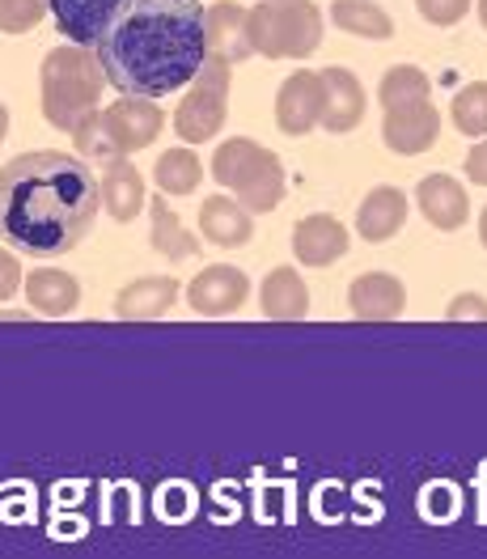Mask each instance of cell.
<instances>
[{
    "label": "cell",
    "mask_w": 487,
    "mask_h": 559,
    "mask_svg": "<svg viewBox=\"0 0 487 559\" xmlns=\"http://www.w3.org/2000/svg\"><path fill=\"white\" fill-rule=\"evenodd\" d=\"M103 209L94 170L56 148L22 153L0 166V234L31 254H64Z\"/></svg>",
    "instance_id": "cell-1"
},
{
    "label": "cell",
    "mask_w": 487,
    "mask_h": 559,
    "mask_svg": "<svg viewBox=\"0 0 487 559\" xmlns=\"http://www.w3.org/2000/svg\"><path fill=\"white\" fill-rule=\"evenodd\" d=\"M209 60L200 0H132L98 43L103 76L123 98H166Z\"/></svg>",
    "instance_id": "cell-2"
},
{
    "label": "cell",
    "mask_w": 487,
    "mask_h": 559,
    "mask_svg": "<svg viewBox=\"0 0 487 559\" xmlns=\"http://www.w3.org/2000/svg\"><path fill=\"white\" fill-rule=\"evenodd\" d=\"M38 81H43V115H47V123L60 128V132H72L85 115L98 110L106 76L98 56H90L85 47H56V51H47Z\"/></svg>",
    "instance_id": "cell-3"
},
{
    "label": "cell",
    "mask_w": 487,
    "mask_h": 559,
    "mask_svg": "<svg viewBox=\"0 0 487 559\" xmlns=\"http://www.w3.org/2000/svg\"><path fill=\"white\" fill-rule=\"evenodd\" d=\"M212 178L238 195L246 212H272L284 200V166L272 148L259 140L234 136L216 144L212 153Z\"/></svg>",
    "instance_id": "cell-4"
},
{
    "label": "cell",
    "mask_w": 487,
    "mask_h": 559,
    "mask_svg": "<svg viewBox=\"0 0 487 559\" xmlns=\"http://www.w3.org/2000/svg\"><path fill=\"white\" fill-rule=\"evenodd\" d=\"M246 35L268 60H306L322 43V13L313 0H259L246 9Z\"/></svg>",
    "instance_id": "cell-5"
},
{
    "label": "cell",
    "mask_w": 487,
    "mask_h": 559,
    "mask_svg": "<svg viewBox=\"0 0 487 559\" xmlns=\"http://www.w3.org/2000/svg\"><path fill=\"white\" fill-rule=\"evenodd\" d=\"M229 76L234 69L225 60H204L200 76L191 81L187 98L175 110V132L187 144H204L221 132V123L229 115Z\"/></svg>",
    "instance_id": "cell-6"
},
{
    "label": "cell",
    "mask_w": 487,
    "mask_h": 559,
    "mask_svg": "<svg viewBox=\"0 0 487 559\" xmlns=\"http://www.w3.org/2000/svg\"><path fill=\"white\" fill-rule=\"evenodd\" d=\"M103 128L110 144H115V153L132 157V153L149 148L153 140L162 136L166 115H162V106L149 103V98H119V103H110L103 110Z\"/></svg>",
    "instance_id": "cell-7"
},
{
    "label": "cell",
    "mask_w": 487,
    "mask_h": 559,
    "mask_svg": "<svg viewBox=\"0 0 487 559\" xmlns=\"http://www.w3.org/2000/svg\"><path fill=\"white\" fill-rule=\"evenodd\" d=\"M246 297H250V276L242 267H229V263H212L200 276L187 284V301L191 310L204 318H225L234 310H242Z\"/></svg>",
    "instance_id": "cell-8"
},
{
    "label": "cell",
    "mask_w": 487,
    "mask_h": 559,
    "mask_svg": "<svg viewBox=\"0 0 487 559\" xmlns=\"http://www.w3.org/2000/svg\"><path fill=\"white\" fill-rule=\"evenodd\" d=\"M441 136V110L432 106V98L424 103H407L385 110L382 119V140L390 153H403V157H416V153H428Z\"/></svg>",
    "instance_id": "cell-9"
},
{
    "label": "cell",
    "mask_w": 487,
    "mask_h": 559,
    "mask_svg": "<svg viewBox=\"0 0 487 559\" xmlns=\"http://www.w3.org/2000/svg\"><path fill=\"white\" fill-rule=\"evenodd\" d=\"M322 123V76L310 69L293 72L276 94V128L284 136H306Z\"/></svg>",
    "instance_id": "cell-10"
},
{
    "label": "cell",
    "mask_w": 487,
    "mask_h": 559,
    "mask_svg": "<svg viewBox=\"0 0 487 559\" xmlns=\"http://www.w3.org/2000/svg\"><path fill=\"white\" fill-rule=\"evenodd\" d=\"M132 0H51V13L72 47H98Z\"/></svg>",
    "instance_id": "cell-11"
},
{
    "label": "cell",
    "mask_w": 487,
    "mask_h": 559,
    "mask_svg": "<svg viewBox=\"0 0 487 559\" xmlns=\"http://www.w3.org/2000/svg\"><path fill=\"white\" fill-rule=\"evenodd\" d=\"M352 246V234L344 229L340 216L331 212H313L293 225V254L306 267H331L335 259H344Z\"/></svg>",
    "instance_id": "cell-12"
},
{
    "label": "cell",
    "mask_w": 487,
    "mask_h": 559,
    "mask_svg": "<svg viewBox=\"0 0 487 559\" xmlns=\"http://www.w3.org/2000/svg\"><path fill=\"white\" fill-rule=\"evenodd\" d=\"M318 76H322V128L344 136V132H352L365 119V106H369L365 85L356 81V72L340 69V64L322 69Z\"/></svg>",
    "instance_id": "cell-13"
},
{
    "label": "cell",
    "mask_w": 487,
    "mask_h": 559,
    "mask_svg": "<svg viewBox=\"0 0 487 559\" xmlns=\"http://www.w3.org/2000/svg\"><path fill=\"white\" fill-rule=\"evenodd\" d=\"M416 204H419V212H424V221H428L432 229H441V234H453V229H462V225H466V216H471L466 187H462L458 178H450V175L419 178Z\"/></svg>",
    "instance_id": "cell-14"
},
{
    "label": "cell",
    "mask_w": 487,
    "mask_h": 559,
    "mask_svg": "<svg viewBox=\"0 0 487 559\" xmlns=\"http://www.w3.org/2000/svg\"><path fill=\"white\" fill-rule=\"evenodd\" d=\"M204 43H209V60H225L229 69L242 64L250 51V35H246V9L242 4H212L204 13Z\"/></svg>",
    "instance_id": "cell-15"
},
{
    "label": "cell",
    "mask_w": 487,
    "mask_h": 559,
    "mask_svg": "<svg viewBox=\"0 0 487 559\" xmlns=\"http://www.w3.org/2000/svg\"><path fill=\"white\" fill-rule=\"evenodd\" d=\"M348 301L356 318H365V322H390V318L403 314L407 288H403V280L390 276V272H365V276L352 280Z\"/></svg>",
    "instance_id": "cell-16"
},
{
    "label": "cell",
    "mask_w": 487,
    "mask_h": 559,
    "mask_svg": "<svg viewBox=\"0 0 487 559\" xmlns=\"http://www.w3.org/2000/svg\"><path fill=\"white\" fill-rule=\"evenodd\" d=\"M407 225V195L399 187H373L356 209V234L365 242H390Z\"/></svg>",
    "instance_id": "cell-17"
},
{
    "label": "cell",
    "mask_w": 487,
    "mask_h": 559,
    "mask_svg": "<svg viewBox=\"0 0 487 559\" xmlns=\"http://www.w3.org/2000/svg\"><path fill=\"white\" fill-rule=\"evenodd\" d=\"M178 301V280L175 276H140L119 288L115 297V314L123 322H149V318L170 314Z\"/></svg>",
    "instance_id": "cell-18"
},
{
    "label": "cell",
    "mask_w": 487,
    "mask_h": 559,
    "mask_svg": "<svg viewBox=\"0 0 487 559\" xmlns=\"http://www.w3.org/2000/svg\"><path fill=\"white\" fill-rule=\"evenodd\" d=\"M98 191H103V209L110 212L115 221H136L140 209L149 204V195H144V178H140V170L128 162V157L103 166Z\"/></svg>",
    "instance_id": "cell-19"
},
{
    "label": "cell",
    "mask_w": 487,
    "mask_h": 559,
    "mask_svg": "<svg viewBox=\"0 0 487 559\" xmlns=\"http://www.w3.org/2000/svg\"><path fill=\"white\" fill-rule=\"evenodd\" d=\"M259 301H263V314L276 322H297L310 314V288L297 276V267H272L259 288Z\"/></svg>",
    "instance_id": "cell-20"
},
{
    "label": "cell",
    "mask_w": 487,
    "mask_h": 559,
    "mask_svg": "<svg viewBox=\"0 0 487 559\" xmlns=\"http://www.w3.org/2000/svg\"><path fill=\"white\" fill-rule=\"evenodd\" d=\"M26 301L31 310L47 318H64L81 306V284L69 272H56V267H38L26 280Z\"/></svg>",
    "instance_id": "cell-21"
},
{
    "label": "cell",
    "mask_w": 487,
    "mask_h": 559,
    "mask_svg": "<svg viewBox=\"0 0 487 559\" xmlns=\"http://www.w3.org/2000/svg\"><path fill=\"white\" fill-rule=\"evenodd\" d=\"M200 229H204V238L212 246H246L250 242V234H254V225H250V212L238 204V200H229V195H212L200 204Z\"/></svg>",
    "instance_id": "cell-22"
},
{
    "label": "cell",
    "mask_w": 487,
    "mask_h": 559,
    "mask_svg": "<svg viewBox=\"0 0 487 559\" xmlns=\"http://www.w3.org/2000/svg\"><path fill=\"white\" fill-rule=\"evenodd\" d=\"M331 17H335L340 31H348L356 38H378V43H385V38L394 35L390 13L378 9L373 0H335L331 4Z\"/></svg>",
    "instance_id": "cell-23"
},
{
    "label": "cell",
    "mask_w": 487,
    "mask_h": 559,
    "mask_svg": "<svg viewBox=\"0 0 487 559\" xmlns=\"http://www.w3.org/2000/svg\"><path fill=\"white\" fill-rule=\"evenodd\" d=\"M200 178H204V162L191 148H170L153 166V182L162 187V195H191Z\"/></svg>",
    "instance_id": "cell-24"
},
{
    "label": "cell",
    "mask_w": 487,
    "mask_h": 559,
    "mask_svg": "<svg viewBox=\"0 0 487 559\" xmlns=\"http://www.w3.org/2000/svg\"><path fill=\"white\" fill-rule=\"evenodd\" d=\"M149 216H153V246H157V254H166L170 263L178 259H191L200 242L187 234V225L178 221V212H170L166 200H149Z\"/></svg>",
    "instance_id": "cell-25"
},
{
    "label": "cell",
    "mask_w": 487,
    "mask_h": 559,
    "mask_svg": "<svg viewBox=\"0 0 487 559\" xmlns=\"http://www.w3.org/2000/svg\"><path fill=\"white\" fill-rule=\"evenodd\" d=\"M450 119L462 136L487 140V81H471V85H462L453 94Z\"/></svg>",
    "instance_id": "cell-26"
},
{
    "label": "cell",
    "mask_w": 487,
    "mask_h": 559,
    "mask_svg": "<svg viewBox=\"0 0 487 559\" xmlns=\"http://www.w3.org/2000/svg\"><path fill=\"white\" fill-rule=\"evenodd\" d=\"M424 98H432V85H428V76H424L416 64H399V69H390L382 76V85H378V103H382V110H394V106H407V103H424Z\"/></svg>",
    "instance_id": "cell-27"
},
{
    "label": "cell",
    "mask_w": 487,
    "mask_h": 559,
    "mask_svg": "<svg viewBox=\"0 0 487 559\" xmlns=\"http://www.w3.org/2000/svg\"><path fill=\"white\" fill-rule=\"evenodd\" d=\"M72 140H76V153H81V162H103V166H110V162H123V157L115 153L110 136H106L103 110L85 115V119H81V123L72 128Z\"/></svg>",
    "instance_id": "cell-28"
},
{
    "label": "cell",
    "mask_w": 487,
    "mask_h": 559,
    "mask_svg": "<svg viewBox=\"0 0 487 559\" xmlns=\"http://www.w3.org/2000/svg\"><path fill=\"white\" fill-rule=\"evenodd\" d=\"M51 0H0V31L4 35H26L43 22Z\"/></svg>",
    "instance_id": "cell-29"
},
{
    "label": "cell",
    "mask_w": 487,
    "mask_h": 559,
    "mask_svg": "<svg viewBox=\"0 0 487 559\" xmlns=\"http://www.w3.org/2000/svg\"><path fill=\"white\" fill-rule=\"evenodd\" d=\"M419 17L432 22V26H458L471 9V0H416Z\"/></svg>",
    "instance_id": "cell-30"
},
{
    "label": "cell",
    "mask_w": 487,
    "mask_h": 559,
    "mask_svg": "<svg viewBox=\"0 0 487 559\" xmlns=\"http://www.w3.org/2000/svg\"><path fill=\"white\" fill-rule=\"evenodd\" d=\"M446 318H450V322H462V318H479V322H487V297H479V293H462V297H453L450 301Z\"/></svg>",
    "instance_id": "cell-31"
},
{
    "label": "cell",
    "mask_w": 487,
    "mask_h": 559,
    "mask_svg": "<svg viewBox=\"0 0 487 559\" xmlns=\"http://www.w3.org/2000/svg\"><path fill=\"white\" fill-rule=\"evenodd\" d=\"M17 288H22V263L9 250H0V301H9Z\"/></svg>",
    "instance_id": "cell-32"
},
{
    "label": "cell",
    "mask_w": 487,
    "mask_h": 559,
    "mask_svg": "<svg viewBox=\"0 0 487 559\" xmlns=\"http://www.w3.org/2000/svg\"><path fill=\"white\" fill-rule=\"evenodd\" d=\"M466 178L475 187H487V140H475V148L466 153Z\"/></svg>",
    "instance_id": "cell-33"
},
{
    "label": "cell",
    "mask_w": 487,
    "mask_h": 559,
    "mask_svg": "<svg viewBox=\"0 0 487 559\" xmlns=\"http://www.w3.org/2000/svg\"><path fill=\"white\" fill-rule=\"evenodd\" d=\"M9 136V110H4V103H0V140Z\"/></svg>",
    "instance_id": "cell-34"
},
{
    "label": "cell",
    "mask_w": 487,
    "mask_h": 559,
    "mask_svg": "<svg viewBox=\"0 0 487 559\" xmlns=\"http://www.w3.org/2000/svg\"><path fill=\"white\" fill-rule=\"evenodd\" d=\"M479 242H484V250H487V209L479 212Z\"/></svg>",
    "instance_id": "cell-35"
},
{
    "label": "cell",
    "mask_w": 487,
    "mask_h": 559,
    "mask_svg": "<svg viewBox=\"0 0 487 559\" xmlns=\"http://www.w3.org/2000/svg\"><path fill=\"white\" fill-rule=\"evenodd\" d=\"M479 22H484V31H487V0H479Z\"/></svg>",
    "instance_id": "cell-36"
}]
</instances>
